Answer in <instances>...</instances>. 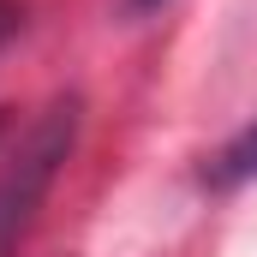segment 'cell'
Returning a JSON list of instances; mask_svg holds the SVG:
<instances>
[{
  "instance_id": "2",
  "label": "cell",
  "mask_w": 257,
  "mask_h": 257,
  "mask_svg": "<svg viewBox=\"0 0 257 257\" xmlns=\"http://www.w3.org/2000/svg\"><path fill=\"white\" fill-rule=\"evenodd\" d=\"M251 174H257V126H251V132H239V138H233V144L215 156V180H221V186L251 180Z\"/></svg>"
},
{
  "instance_id": "3",
  "label": "cell",
  "mask_w": 257,
  "mask_h": 257,
  "mask_svg": "<svg viewBox=\"0 0 257 257\" xmlns=\"http://www.w3.org/2000/svg\"><path fill=\"white\" fill-rule=\"evenodd\" d=\"M132 6H138V12H144V6H162V0H132Z\"/></svg>"
},
{
  "instance_id": "1",
  "label": "cell",
  "mask_w": 257,
  "mask_h": 257,
  "mask_svg": "<svg viewBox=\"0 0 257 257\" xmlns=\"http://www.w3.org/2000/svg\"><path fill=\"white\" fill-rule=\"evenodd\" d=\"M72 138H78V102L66 96V102H54V108L36 120L30 144L18 150V168H12L6 192H0V257L12 251V245H18V233L30 227V209H36V197L48 192V180L60 174Z\"/></svg>"
}]
</instances>
